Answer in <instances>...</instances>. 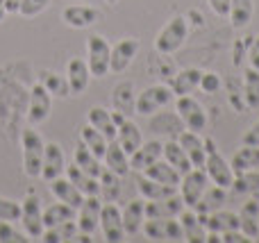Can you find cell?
<instances>
[{"label":"cell","instance_id":"f907efd6","mask_svg":"<svg viewBox=\"0 0 259 243\" xmlns=\"http://www.w3.org/2000/svg\"><path fill=\"white\" fill-rule=\"evenodd\" d=\"M221 241L223 243H243V241H250L241 230H230V232H223L221 234Z\"/></svg>","mask_w":259,"mask_h":243},{"label":"cell","instance_id":"8d00e7d4","mask_svg":"<svg viewBox=\"0 0 259 243\" xmlns=\"http://www.w3.org/2000/svg\"><path fill=\"white\" fill-rule=\"evenodd\" d=\"M73 164H77L82 171L94 177H100V173H103V168H105V166H100V157H96L84 143H80L75 148V153H73Z\"/></svg>","mask_w":259,"mask_h":243},{"label":"cell","instance_id":"3957f363","mask_svg":"<svg viewBox=\"0 0 259 243\" xmlns=\"http://www.w3.org/2000/svg\"><path fill=\"white\" fill-rule=\"evenodd\" d=\"M175 93L170 91V86L166 84H152L148 89H143L137 95V103H134V114H141V116H150V114L159 112V109L168 107L173 103Z\"/></svg>","mask_w":259,"mask_h":243},{"label":"cell","instance_id":"74e56055","mask_svg":"<svg viewBox=\"0 0 259 243\" xmlns=\"http://www.w3.org/2000/svg\"><path fill=\"white\" fill-rule=\"evenodd\" d=\"M77 223L75 221H66L59 223L55 227H46L44 234H41V241L46 243H62V241H73L77 236Z\"/></svg>","mask_w":259,"mask_h":243},{"label":"cell","instance_id":"4fadbf2b","mask_svg":"<svg viewBox=\"0 0 259 243\" xmlns=\"http://www.w3.org/2000/svg\"><path fill=\"white\" fill-rule=\"evenodd\" d=\"M62 21L68 27L84 30V27H91L98 21H103V14H100V9L89 7V5H68L62 12Z\"/></svg>","mask_w":259,"mask_h":243},{"label":"cell","instance_id":"e0dca14e","mask_svg":"<svg viewBox=\"0 0 259 243\" xmlns=\"http://www.w3.org/2000/svg\"><path fill=\"white\" fill-rule=\"evenodd\" d=\"M66 80H68V86H71V95H82L89 86V80H91V71L87 66V59L82 57H73L68 62V68H66Z\"/></svg>","mask_w":259,"mask_h":243},{"label":"cell","instance_id":"603a6c76","mask_svg":"<svg viewBox=\"0 0 259 243\" xmlns=\"http://www.w3.org/2000/svg\"><path fill=\"white\" fill-rule=\"evenodd\" d=\"M50 191H53V196L59 200V203H66L71 205V207L80 209L82 203H84V196H82V191L77 189L75 184H73L71 180H64V177H57V180L50 182Z\"/></svg>","mask_w":259,"mask_h":243},{"label":"cell","instance_id":"f546056e","mask_svg":"<svg viewBox=\"0 0 259 243\" xmlns=\"http://www.w3.org/2000/svg\"><path fill=\"white\" fill-rule=\"evenodd\" d=\"M252 14H255V3H252V0H230L228 18L234 30L248 27V23L252 21Z\"/></svg>","mask_w":259,"mask_h":243},{"label":"cell","instance_id":"d4e9b609","mask_svg":"<svg viewBox=\"0 0 259 243\" xmlns=\"http://www.w3.org/2000/svg\"><path fill=\"white\" fill-rule=\"evenodd\" d=\"M200 77H202L200 68H184V71H180L178 75L170 80V91L175 93V98H180V95H191L193 91L200 86Z\"/></svg>","mask_w":259,"mask_h":243},{"label":"cell","instance_id":"30bf717a","mask_svg":"<svg viewBox=\"0 0 259 243\" xmlns=\"http://www.w3.org/2000/svg\"><path fill=\"white\" fill-rule=\"evenodd\" d=\"M50 109H53V95L41 82H36L30 91V107H27L30 125H41L44 121H48Z\"/></svg>","mask_w":259,"mask_h":243},{"label":"cell","instance_id":"52a82bcc","mask_svg":"<svg viewBox=\"0 0 259 243\" xmlns=\"http://www.w3.org/2000/svg\"><path fill=\"white\" fill-rule=\"evenodd\" d=\"M207 186H209V175L205 173V168H191L189 173H184L178 184L180 196L184 200V207L193 209V205L200 200V196L207 191Z\"/></svg>","mask_w":259,"mask_h":243},{"label":"cell","instance_id":"ab89813d","mask_svg":"<svg viewBox=\"0 0 259 243\" xmlns=\"http://www.w3.org/2000/svg\"><path fill=\"white\" fill-rule=\"evenodd\" d=\"M243 98L250 109H259V71L252 66H248L243 75Z\"/></svg>","mask_w":259,"mask_h":243},{"label":"cell","instance_id":"7402d4cb","mask_svg":"<svg viewBox=\"0 0 259 243\" xmlns=\"http://www.w3.org/2000/svg\"><path fill=\"white\" fill-rule=\"evenodd\" d=\"M103 162H105V168H109L112 173H116V175H121V177H125L127 173L132 171V168H130V155L121 148V143H118L116 139L107 143Z\"/></svg>","mask_w":259,"mask_h":243},{"label":"cell","instance_id":"7dc6e473","mask_svg":"<svg viewBox=\"0 0 259 243\" xmlns=\"http://www.w3.org/2000/svg\"><path fill=\"white\" fill-rule=\"evenodd\" d=\"M198 89H202L205 93H219V89H221V75H219V73H202L200 86H198Z\"/></svg>","mask_w":259,"mask_h":243},{"label":"cell","instance_id":"db71d44e","mask_svg":"<svg viewBox=\"0 0 259 243\" xmlns=\"http://www.w3.org/2000/svg\"><path fill=\"white\" fill-rule=\"evenodd\" d=\"M5 16H7V9H5V0H0V23H3Z\"/></svg>","mask_w":259,"mask_h":243},{"label":"cell","instance_id":"9a60e30c","mask_svg":"<svg viewBox=\"0 0 259 243\" xmlns=\"http://www.w3.org/2000/svg\"><path fill=\"white\" fill-rule=\"evenodd\" d=\"M66 171V157L59 143H46L44 150V166H41V177L46 182H53L64 175Z\"/></svg>","mask_w":259,"mask_h":243},{"label":"cell","instance_id":"c3c4849f","mask_svg":"<svg viewBox=\"0 0 259 243\" xmlns=\"http://www.w3.org/2000/svg\"><path fill=\"white\" fill-rule=\"evenodd\" d=\"M207 5H209V9L216 14V16L228 18V14H230V0H207Z\"/></svg>","mask_w":259,"mask_h":243},{"label":"cell","instance_id":"2e32d148","mask_svg":"<svg viewBox=\"0 0 259 243\" xmlns=\"http://www.w3.org/2000/svg\"><path fill=\"white\" fill-rule=\"evenodd\" d=\"M184 209L182 196H170L164 200H146V218H178Z\"/></svg>","mask_w":259,"mask_h":243},{"label":"cell","instance_id":"f6af8a7d","mask_svg":"<svg viewBox=\"0 0 259 243\" xmlns=\"http://www.w3.org/2000/svg\"><path fill=\"white\" fill-rule=\"evenodd\" d=\"M0 221H21V203H14V200L0 196Z\"/></svg>","mask_w":259,"mask_h":243},{"label":"cell","instance_id":"bcb514c9","mask_svg":"<svg viewBox=\"0 0 259 243\" xmlns=\"http://www.w3.org/2000/svg\"><path fill=\"white\" fill-rule=\"evenodd\" d=\"M50 5V0H23L21 7H18V14L23 18H34L39 16L41 12H46Z\"/></svg>","mask_w":259,"mask_h":243},{"label":"cell","instance_id":"7bdbcfd3","mask_svg":"<svg viewBox=\"0 0 259 243\" xmlns=\"http://www.w3.org/2000/svg\"><path fill=\"white\" fill-rule=\"evenodd\" d=\"M232 189L237 191V193H259V173H257V168L246 171V173H237V175H234Z\"/></svg>","mask_w":259,"mask_h":243},{"label":"cell","instance_id":"836d02e7","mask_svg":"<svg viewBox=\"0 0 259 243\" xmlns=\"http://www.w3.org/2000/svg\"><path fill=\"white\" fill-rule=\"evenodd\" d=\"M75 218H77V209L66 203H59V200L44 209V227H55L59 223L75 221Z\"/></svg>","mask_w":259,"mask_h":243},{"label":"cell","instance_id":"7c38bea8","mask_svg":"<svg viewBox=\"0 0 259 243\" xmlns=\"http://www.w3.org/2000/svg\"><path fill=\"white\" fill-rule=\"evenodd\" d=\"M139 48H141V41L137 36H125L121 39L116 45L112 48V55H109V73H123L130 64L134 62Z\"/></svg>","mask_w":259,"mask_h":243},{"label":"cell","instance_id":"816d5d0a","mask_svg":"<svg viewBox=\"0 0 259 243\" xmlns=\"http://www.w3.org/2000/svg\"><path fill=\"white\" fill-rule=\"evenodd\" d=\"M248 62H250L252 68H257V71H259V34L255 36V41H252L250 50H248Z\"/></svg>","mask_w":259,"mask_h":243},{"label":"cell","instance_id":"d6a6232c","mask_svg":"<svg viewBox=\"0 0 259 243\" xmlns=\"http://www.w3.org/2000/svg\"><path fill=\"white\" fill-rule=\"evenodd\" d=\"M230 166H232L234 175L237 173H246L259 166V145H243L234 153V157L230 159Z\"/></svg>","mask_w":259,"mask_h":243},{"label":"cell","instance_id":"8fae6325","mask_svg":"<svg viewBox=\"0 0 259 243\" xmlns=\"http://www.w3.org/2000/svg\"><path fill=\"white\" fill-rule=\"evenodd\" d=\"M100 230H103L105 241H109V243H118L125 239L121 209L114 203H105L103 207H100Z\"/></svg>","mask_w":259,"mask_h":243},{"label":"cell","instance_id":"484cf974","mask_svg":"<svg viewBox=\"0 0 259 243\" xmlns=\"http://www.w3.org/2000/svg\"><path fill=\"white\" fill-rule=\"evenodd\" d=\"M66 177L82 191L84 198L87 196H100V180L98 177H94V175H89V173H84L77 164L66 166Z\"/></svg>","mask_w":259,"mask_h":243},{"label":"cell","instance_id":"11a10c76","mask_svg":"<svg viewBox=\"0 0 259 243\" xmlns=\"http://www.w3.org/2000/svg\"><path fill=\"white\" fill-rule=\"evenodd\" d=\"M107 3H109V5H116V3H118V0H107Z\"/></svg>","mask_w":259,"mask_h":243},{"label":"cell","instance_id":"6da1fadb","mask_svg":"<svg viewBox=\"0 0 259 243\" xmlns=\"http://www.w3.org/2000/svg\"><path fill=\"white\" fill-rule=\"evenodd\" d=\"M21 145H23V173L27 177H41L44 150H46L41 134L36 130H32V127H27V130H23Z\"/></svg>","mask_w":259,"mask_h":243},{"label":"cell","instance_id":"ba28073f","mask_svg":"<svg viewBox=\"0 0 259 243\" xmlns=\"http://www.w3.org/2000/svg\"><path fill=\"white\" fill-rule=\"evenodd\" d=\"M21 223L30 239H41L46 227H44V205H41L39 196L32 193L21 203Z\"/></svg>","mask_w":259,"mask_h":243},{"label":"cell","instance_id":"d590c367","mask_svg":"<svg viewBox=\"0 0 259 243\" xmlns=\"http://www.w3.org/2000/svg\"><path fill=\"white\" fill-rule=\"evenodd\" d=\"M161 157L166 159V162L170 164V166L175 168V171L180 173V175H184V173L191 171V159L187 157V153L182 150V145L180 143H173V141H168V143H164V153H161Z\"/></svg>","mask_w":259,"mask_h":243},{"label":"cell","instance_id":"cb8c5ba5","mask_svg":"<svg viewBox=\"0 0 259 243\" xmlns=\"http://www.w3.org/2000/svg\"><path fill=\"white\" fill-rule=\"evenodd\" d=\"M239 230L250 241L259 239V200L243 203L241 212H239Z\"/></svg>","mask_w":259,"mask_h":243},{"label":"cell","instance_id":"5bb4252c","mask_svg":"<svg viewBox=\"0 0 259 243\" xmlns=\"http://www.w3.org/2000/svg\"><path fill=\"white\" fill-rule=\"evenodd\" d=\"M100 196H87L82 207L77 209V230L82 234H94L96 230L100 227Z\"/></svg>","mask_w":259,"mask_h":243},{"label":"cell","instance_id":"277c9868","mask_svg":"<svg viewBox=\"0 0 259 243\" xmlns=\"http://www.w3.org/2000/svg\"><path fill=\"white\" fill-rule=\"evenodd\" d=\"M207 145V159H205V173L209 175V182L221 189L230 191L234 184V171L230 166V162L219 153L216 148H211V143Z\"/></svg>","mask_w":259,"mask_h":243},{"label":"cell","instance_id":"b9f144b4","mask_svg":"<svg viewBox=\"0 0 259 243\" xmlns=\"http://www.w3.org/2000/svg\"><path fill=\"white\" fill-rule=\"evenodd\" d=\"M41 84L50 91V95H57V98H68V95H71V86H68L66 75H59V73H55V71L44 73Z\"/></svg>","mask_w":259,"mask_h":243},{"label":"cell","instance_id":"ac0fdd59","mask_svg":"<svg viewBox=\"0 0 259 243\" xmlns=\"http://www.w3.org/2000/svg\"><path fill=\"white\" fill-rule=\"evenodd\" d=\"M164 143L161 141H143L132 155H130V168L132 171H146L152 162L161 159Z\"/></svg>","mask_w":259,"mask_h":243},{"label":"cell","instance_id":"d6986e66","mask_svg":"<svg viewBox=\"0 0 259 243\" xmlns=\"http://www.w3.org/2000/svg\"><path fill=\"white\" fill-rule=\"evenodd\" d=\"M178 143L182 145V150L187 153V157L191 159V166L193 168H205V159H207V145L205 141L198 136V132H182L178 139Z\"/></svg>","mask_w":259,"mask_h":243},{"label":"cell","instance_id":"f5cc1de1","mask_svg":"<svg viewBox=\"0 0 259 243\" xmlns=\"http://www.w3.org/2000/svg\"><path fill=\"white\" fill-rule=\"evenodd\" d=\"M21 3L23 0H5V9H7V14H18Z\"/></svg>","mask_w":259,"mask_h":243},{"label":"cell","instance_id":"9c48e42d","mask_svg":"<svg viewBox=\"0 0 259 243\" xmlns=\"http://www.w3.org/2000/svg\"><path fill=\"white\" fill-rule=\"evenodd\" d=\"M141 230L152 241H184L182 225L175 218H146Z\"/></svg>","mask_w":259,"mask_h":243},{"label":"cell","instance_id":"4316f807","mask_svg":"<svg viewBox=\"0 0 259 243\" xmlns=\"http://www.w3.org/2000/svg\"><path fill=\"white\" fill-rule=\"evenodd\" d=\"M137 186H139V193H141L143 200H164V198H170V196L178 193V186L161 184V182H155L146 175L137 177Z\"/></svg>","mask_w":259,"mask_h":243},{"label":"cell","instance_id":"8992f818","mask_svg":"<svg viewBox=\"0 0 259 243\" xmlns=\"http://www.w3.org/2000/svg\"><path fill=\"white\" fill-rule=\"evenodd\" d=\"M175 112H178V116L187 125V130L200 134L207 127V112L193 95H180V98H175Z\"/></svg>","mask_w":259,"mask_h":243},{"label":"cell","instance_id":"1f68e13d","mask_svg":"<svg viewBox=\"0 0 259 243\" xmlns=\"http://www.w3.org/2000/svg\"><path fill=\"white\" fill-rule=\"evenodd\" d=\"M116 141L121 143V148L125 150L127 155H132L139 145L143 143V136H141V127L137 125L134 121L125 118L123 125H118V134H116Z\"/></svg>","mask_w":259,"mask_h":243},{"label":"cell","instance_id":"681fc988","mask_svg":"<svg viewBox=\"0 0 259 243\" xmlns=\"http://www.w3.org/2000/svg\"><path fill=\"white\" fill-rule=\"evenodd\" d=\"M241 143H243V145H259V121L252 123L250 130H248L246 134H243Z\"/></svg>","mask_w":259,"mask_h":243},{"label":"cell","instance_id":"ffe728a7","mask_svg":"<svg viewBox=\"0 0 259 243\" xmlns=\"http://www.w3.org/2000/svg\"><path fill=\"white\" fill-rule=\"evenodd\" d=\"M178 221H180V225H182L184 241H189V243H207V227L202 225L200 216H198L191 207L182 209V214L178 216Z\"/></svg>","mask_w":259,"mask_h":243},{"label":"cell","instance_id":"e575fe53","mask_svg":"<svg viewBox=\"0 0 259 243\" xmlns=\"http://www.w3.org/2000/svg\"><path fill=\"white\" fill-rule=\"evenodd\" d=\"M225 198H228V193H225V189H221V186H207V191L200 196V200H198L196 205H193V212L198 214H211L216 212V209L223 207Z\"/></svg>","mask_w":259,"mask_h":243},{"label":"cell","instance_id":"f35d334b","mask_svg":"<svg viewBox=\"0 0 259 243\" xmlns=\"http://www.w3.org/2000/svg\"><path fill=\"white\" fill-rule=\"evenodd\" d=\"M80 141L96 155V157H100V159L105 157V150H107L109 141L105 139V136L100 134L94 125H84V127H82V130H80Z\"/></svg>","mask_w":259,"mask_h":243},{"label":"cell","instance_id":"ee69618b","mask_svg":"<svg viewBox=\"0 0 259 243\" xmlns=\"http://www.w3.org/2000/svg\"><path fill=\"white\" fill-rule=\"evenodd\" d=\"M25 241H30V236L14 230V225L9 221H0V243H25Z\"/></svg>","mask_w":259,"mask_h":243},{"label":"cell","instance_id":"f1b7e54d","mask_svg":"<svg viewBox=\"0 0 259 243\" xmlns=\"http://www.w3.org/2000/svg\"><path fill=\"white\" fill-rule=\"evenodd\" d=\"M143 175L150 177V180H155V182H161V184H168V186H178L180 180H182V175H180V173L175 171L168 162H166V159L164 162H161V159L152 162L150 166L143 171Z\"/></svg>","mask_w":259,"mask_h":243},{"label":"cell","instance_id":"83f0119b","mask_svg":"<svg viewBox=\"0 0 259 243\" xmlns=\"http://www.w3.org/2000/svg\"><path fill=\"white\" fill-rule=\"evenodd\" d=\"M89 125H94L107 141H114L118 134V127L112 121V112L105 107H91L89 109Z\"/></svg>","mask_w":259,"mask_h":243},{"label":"cell","instance_id":"4dcf8cb0","mask_svg":"<svg viewBox=\"0 0 259 243\" xmlns=\"http://www.w3.org/2000/svg\"><path fill=\"white\" fill-rule=\"evenodd\" d=\"M134 103H137V93H134L132 82H123V84L114 86L112 105H114V109H116V112L130 116V114H134Z\"/></svg>","mask_w":259,"mask_h":243},{"label":"cell","instance_id":"5b68a950","mask_svg":"<svg viewBox=\"0 0 259 243\" xmlns=\"http://www.w3.org/2000/svg\"><path fill=\"white\" fill-rule=\"evenodd\" d=\"M109 55H112V45L107 43L105 36H89V41H87V66L91 71V77L109 75Z\"/></svg>","mask_w":259,"mask_h":243},{"label":"cell","instance_id":"44dd1931","mask_svg":"<svg viewBox=\"0 0 259 243\" xmlns=\"http://www.w3.org/2000/svg\"><path fill=\"white\" fill-rule=\"evenodd\" d=\"M123 216V230H125V236H137V232L143 227V221H146V200L143 198H134L125 205V209L121 212Z\"/></svg>","mask_w":259,"mask_h":243},{"label":"cell","instance_id":"60d3db41","mask_svg":"<svg viewBox=\"0 0 259 243\" xmlns=\"http://www.w3.org/2000/svg\"><path fill=\"white\" fill-rule=\"evenodd\" d=\"M98 180H100V196H103V200L105 203H114L118 198V193H121V184H118L121 175L112 173L109 168H103Z\"/></svg>","mask_w":259,"mask_h":243},{"label":"cell","instance_id":"7a4b0ae2","mask_svg":"<svg viewBox=\"0 0 259 243\" xmlns=\"http://www.w3.org/2000/svg\"><path fill=\"white\" fill-rule=\"evenodd\" d=\"M189 34V23L184 16H173L155 39V50L161 55H173L184 45Z\"/></svg>","mask_w":259,"mask_h":243}]
</instances>
